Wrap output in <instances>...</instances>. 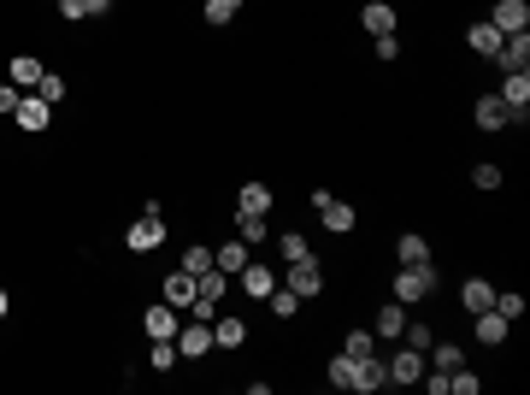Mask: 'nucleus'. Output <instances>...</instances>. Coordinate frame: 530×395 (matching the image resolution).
Instances as JSON below:
<instances>
[{
	"label": "nucleus",
	"mask_w": 530,
	"mask_h": 395,
	"mask_svg": "<svg viewBox=\"0 0 530 395\" xmlns=\"http://www.w3.org/2000/svg\"><path fill=\"white\" fill-rule=\"evenodd\" d=\"M183 271H189V278L212 271V248H207V242H189V248H183Z\"/></svg>",
	"instance_id": "obj_30"
},
{
	"label": "nucleus",
	"mask_w": 530,
	"mask_h": 395,
	"mask_svg": "<svg viewBox=\"0 0 530 395\" xmlns=\"http://www.w3.org/2000/svg\"><path fill=\"white\" fill-rule=\"evenodd\" d=\"M265 307L278 313V319H295V313H301V296H295L289 283H283V289H271V296H265Z\"/></svg>",
	"instance_id": "obj_31"
},
{
	"label": "nucleus",
	"mask_w": 530,
	"mask_h": 395,
	"mask_svg": "<svg viewBox=\"0 0 530 395\" xmlns=\"http://www.w3.org/2000/svg\"><path fill=\"white\" fill-rule=\"evenodd\" d=\"M354 366H360V360L336 354V360H330V390H354Z\"/></svg>",
	"instance_id": "obj_32"
},
{
	"label": "nucleus",
	"mask_w": 530,
	"mask_h": 395,
	"mask_svg": "<svg viewBox=\"0 0 530 395\" xmlns=\"http://www.w3.org/2000/svg\"><path fill=\"white\" fill-rule=\"evenodd\" d=\"M159 301H171L177 313H183V307H195V278H189V271L177 266V271H171L166 283H159Z\"/></svg>",
	"instance_id": "obj_13"
},
{
	"label": "nucleus",
	"mask_w": 530,
	"mask_h": 395,
	"mask_svg": "<svg viewBox=\"0 0 530 395\" xmlns=\"http://www.w3.org/2000/svg\"><path fill=\"white\" fill-rule=\"evenodd\" d=\"M383 383H389V366H383L377 354H365L360 366H354V390H360V395H372V390H383Z\"/></svg>",
	"instance_id": "obj_17"
},
{
	"label": "nucleus",
	"mask_w": 530,
	"mask_h": 395,
	"mask_svg": "<svg viewBox=\"0 0 530 395\" xmlns=\"http://www.w3.org/2000/svg\"><path fill=\"white\" fill-rule=\"evenodd\" d=\"M395 260H401V266H424V260H431V242H424V236H413V230H406V236L395 242Z\"/></svg>",
	"instance_id": "obj_25"
},
{
	"label": "nucleus",
	"mask_w": 530,
	"mask_h": 395,
	"mask_svg": "<svg viewBox=\"0 0 530 395\" xmlns=\"http://www.w3.org/2000/svg\"><path fill=\"white\" fill-rule=\"evenodd\" d=\"M360 24L372 30V36H395V6H389V0H365V6H360Z\"/></svg>",
	"instance_id": "obj_16"
},
{
	"label": "nucleus",
	"mask_w": 530,
	"mask_h": 395,
	"mask_svg": "<svg viewBox=\"0 0 530 395\" xmlns=\"http://www.w3.org/2000/svg\"><path fill=\"white\" fill-rule=\"evenodd\" d=\"M424 360H431L436 372H454V366H466V348H460V342H431Z\"/></svg>",
	"instance_id": "obj_23"
},
{
	"label": "nucleus",
	"mask_w": 530,
	"mask_h": 395,
	"mask_svg": "<svg viewBox=\"0 0 530 395\" xmlns=\"http://www.w3.org/2000/svg\"><path fill=\"white\" fill-rule=\"evenodd\" d=\"M472 118H477V130H507V125H513V113H507V100H501V95H477Z\"/></svg>",
	"instance_id": "obj_11"
},
{
	"label": "nucleus",
	"mask_w": 530,
	"mask_h": 395,
	"mask_svg": "<svg viewBox=\"0 0 530 395\" xmlns=\"http://www.w3.org/2000/svg\"><path fill=\"white\" fill-rule=\"evenodd\" d=\"M489 24L501 30V36H518V30H530V6H525V0H495Z\"/></svg>",
	"instance_id": "obj_10"
},
{
	"label": "nucleus",
	"mask_w": 530,
	"mask_h": 395,
	"mask_svg": "<svg viewBox=\"0 0 530 395\" xmlns=\"http://www.w3.org/2000/svg\"><path fill=\"white\" fill-rule=\"evenodd\" d=\"M472 319H477V342H483V348H501V342H507V331H513V325H507V319H501V313H495V307H483V313H472Z\"/></svg>",
	"instance_id": "obj_14"
},
{
	"label": "nucleus",
	"mask_w": 530,
	"mask_h": 395,
	"mask_svg": "<svg viewBox=\"0 0 530 395\" xmlns=\"http://www.w3.org/2000/svg\"><path fill=\"white\" fill-rule=\"evenodd\" d=\"M472 184H477V189H501V166H477Z\"/></svg>",
	"instance_id": "obj_39"
},
{
	"label": "nucleus",
	"mask_w": 530,
	"mask_h": 395,
	"mask_svg": "<svg viewBox=\"0 0 530 395\" xmlns=\"http://www.w3.org/2000/svg\"><path fill=\"white\" fill-rule=\"evenodd\" d=\"M377 42V59H401V36H372Z\"/></svg>",
	"instance_id": "obj_40"
},
{
	"label": "nucleus",
	"mask_w": 530,
	"mask_h": 395,
	"mask_svg": "<svg viewBox=\"0 0 530 395\" xmlns=\"http://www.w3.org/2000/svg\"><path fill=\"white\" fill-rule=\"evenodd\" d=\"M312 212L324 219L330 236H348V230H354V207H348V201H336L330 189H312Z\"/></svg>",
	"instance_id": "obj_2"
},
{
	"label": "nucleus",
	"mask_w": 530,
	"mask_h": 395,
	"mask_svg": "<svg viewBox=\"0 0 530 395\" xmlns=\"http://www.w3.org/2000/svg\"><path fill=\"white\" fill-rule=\"evenodd\" d=\"M401 325H406V301H383V307H377V342L401 337Z\"/></svg>",
	"instance_id": "obj_21"
},
{
	"label": "nucleus",
	"mask_w": 530,
	"mask_h": 395,
	"mask_svg": "<svg viewBox=\"0 0 530 395\" xmlns=\"http://www.w3.org/2000/svg\"><path fill=\"white\" fill-rule=\"evenodd\" d=\"M278 248H283V260H307V254H312L301 230H283V236H278Z\"/></svg>",
	"instance_id": "obj_34"
},
{
	"label": "nucleus",
	"mask_w": 530,
	"mask_h": 395,
	"mask_svg": "<svg viewBox=\"0 0 530 395\" xmlns=\"http://www.w3.org/2000/svg\"><path fill=\"white\" fill-rule=\"evenodd\" d=\"M124 242H130V254H154L159 242H166V212H141Z\"/></svg>",
	"instance_id": "obj_3"
},
{
	"label": "nucleus",
	"mask_w": 530,
	"mask_h": 395,
	"mask_svg": "<svg viewBox=\"0 0 530 395\" xmlns=\"http://www.w3.org/2000/svg\"><path fill=\"white\" fill-rule=\"evenodd\" d=\"M36 95H42L47 107H59V100H65V77H59V71H42V83H36Z\"/></svg>",
	"instance_id": "obj_33"
},
{
	"label": "nucleus",
	"mask_w": 530,
	"mask_h": 395,
	"mask_svg": "<svg viewBox=\"0 0 530 395\" xmlns=\"http://www.w3.org/2000/svg\"><path fill=\"white\" fill-rule=\"evenodd\" d=\"M242 342H248L242 319H212V348H242Z\"/></svg>",
	"instance_id": "obj_22"
},
{
	"label": "nucleus",
	"mask_w": 530,
	"mask_h": 395,
	"mask_svg": "<svg viewBox=\"0 0 530 395\" xmlns=\"http://www.w3.org/2000/svg\"><path fill=\"white\" fill-rule=\"evenodd\" d=\"M401 337H406V348H419V354H424V348L436 342V331H431V325H401Z\"/></svg>",
	"instance_id": "obj_36"
},
{
	"label": "nucleus",
	"mask_w": 530,
	"mask_h": 395,
	"mask_svg": "<svg viewBox=\"0 0 530 395\" xmlns=\"http://www.w3.org/2000/svg\"><path fill=\"white\" fill-rule=\"evenodd\" d=\"M13 118H18V130H24V136H42V130L54 125V107H47V100L30 89V95L18 100V113H13Z\"/></svg>",
	"instance_id": "obj_6"
},
{
	"label": "nucleus",
	"mask_w": 530,
	"mask_h": 395,
	"mask_svg": "<svg viewBox=\"0 0 530 395\" xmlns=\"http://www.w3.org/2000/svg\"><path fill=\"white\" fill-rule=\"evenodd\" d=\"M495 65H501V77H513V71H530V30H518V36H501V47H495Z\"/></svg>",
	"instance_id": "obj_7"
},
{
	"label": "nucleus",
	"mask_w": 530,
	"mask_h": 395,
	"mask_svg": "<svg viewBox=\"0 0 530 395\" xmlns=\"http://www.w3.org/2000/svg\"><path fill=\"white\" fill-rule=\"evenodd\" d=\"M171 342H177L183 360H201V354L212 348V325H207V319H189V325H177V337H171Z\"/></svg>",
	"instance_id": "obj_8"
},
{
	"label": "nucleus",
	"mask_w": 530,
	"mask_h": 395,
	"mask_svg": "<svg viewBox=\"0 0 530 395\" xmlns=\"http://www.w3.org/2000/svg\"><path fill=\"white\" fill-rule=\"evenodd\" d=\"M83 6H89V18H107L112 13V0H83Z\"/></svg>",
	"instance_id": "obj_42"
},
{
	"label": "nucleus",
	"mask_w": 530,
	"mask_h": 395,
	"mask_svg": "<svg viewBox=\"0 0 530 395\" xmlns=\"http://www.w3.org/2000/svg\"><path fill=\"white\" fill-rule=\"evenodd\" d=\"M501 100H507V113L525 125V113H530V71H513V77H507V83H501Z\"/></svg>",
	"instance_id": "obj_12"
},
{
	"label": "nucleus",
	"mask_w": 530,
	"mask_h": 395,
	"mask_svg": "<svg viewBox=\"0 0 530 395\" xmlns=\"http://www.w3.org/2000/svg\"><path fill=\"white\" fill-rule=\"evenodd\" d=\"M42 71H47L42 59H30V54H18V59H13V83H18V89H36V83H42Z\"/></svg>",
	"instance_id": "obj_28"
},
{
	"label": "nucleus",
	"mask_w": 530,
	"mask_h": 395,
	"mask_svg": "<svg viewBox=\"0 0 530 395\" xmlns=\"http://www.w3.org/2000/svg\"><path fill=\"white\" fill-rule=\"evenodd\" d=\"M236 283H242V296L265 301V296H271V289H278V271H271V266H260V260H248V266L236 271Z\"/></svg>",
	"instance_id": "obj_9"
},
{
	"label": "nucleus",
	"mask_w": 530,
	"mask_h": 395,
	"mask_svg": "<svg viewBox=\"0 0 530 395\" xmlns=\"http://www.w3.org/2000/svg\"><path fill=\"white\" fill-rule=\"evenodd\" d=\"M177 366V342H154V372H171Z\"/></svg>",
	"instance_id": "obj_38"
},
{
	"label": "nucleus",
	"mask_w": 530,
	"mask_h": 395,
	"mask_svg": "<svg viewBox=\"0 0 530 395\" xmlns=\"http://www.w3.org/2000/svg\"><path fill=\"white\" fill-rule=\"evenodd\" d=\"M236 13H242V0H207V24H218V30L230 24Z\"/></svg>",
	"instance_id": "obj_35"
},
{
	"label": "nucleus",
	"mask_w": 530,
	"mask_h": 395,
	"mask_svg": "<svg viewBox=\"0 0 530 395\" xmlns=\"http://www.w3.org/2000/svg\"><path fill=\"white\" fill-rule=\"evenodd\" d=\"M383 366H389V383H419L424 378V354L419 348H401L395 360H383Z\"/></svg>",
	"instance_id": "obj_15"
},
{
	"label": "nucleus",
	"mask_w": 530,
	"mask_h": 395,
	"mask_svg": "<svg viewBox=\"0 0 530 395\" xmlns=\"http://www.w3.org/2000/svg\"><path fill=\"white\" fill-rule=\"evenodd\" d=\"M6 313H13V296H6V289H0V319H6Z\"/></svg>",
	"instance_id": "obj_43"
},
{
	"label": "nucleus",
	"mask_w": 530,
	"mask_h": 395,
	"mask_svg": "<svg viewBox=\"0 0 530 395\" xmlns=\"http://www.w3.org/2000/svg\"><path fill=\"white\" fill-rule=\"evenodd\" d=\"M236 236L248 242V248H253V242H271V225H265V212H236Z\"/></svg>",
	"instance_id": "obj_24"
},
{
	"label": "nucleus",
	"mask_w": 530,
	"mask_h": 395,
	"mask_svg": "<svg viewBox=\"0 0 530 395\" xmlns=\"http://www.w3.org/2000/svg\"><path fill=\"white\" fill-rule=\"evenodd\" d=\"M342 354H348V360H365V354H377V331H348V337H342Z\"/></svg>",
	"instance_id": "obj_29"
},
{
	"label": "nucleus",
	"mask_w": 530,
	"mask_h": 395,
	"mask_svg": "<svg viewBox=\"0 0 530 395\" xmlns=\"http://www.w3.org/2000/svg\"><path fill=\"white\" fill-rule=\"evenodd\" d=\"M460 301H466V313H483L489 301H495V283H489V278H466L460 283Z\"/></svg>",
	"instance_id": "obj_20"
},
{
	"label": "nucleus",
	"mask_w": 530,
	"mask_h": 395,
	"mask_svg": "<svg viewBox=\"0 0 530 395\" xmlns=\"http://www.w3.org/2000/svg\"><path fill=\"white\" fill-rule=\"evenodd\" d=\"M177 325H183V313L171 307V301H154V307L141 313V331H148V342H171V337H177Z\"/></svg>",
	"instance_id": "obj_4"
},
{
	"label": "nucleus",
	"mask_w": 530,
	"mask_h": 395,
	"mask_svg": "<svg viewBox=\"0 0 530 395\" xmlns=\"http://www.w3.org/2000/svg\"><path fill=\"white\" fill-rule=\"evenodd\" d=\"M466 42H472V54H483V59H495V47H501V30L489 24V18H477L472 30H466Z\"/></svg>",
	"instance_id": "obj_19"
},
{
	"label": "nucleus",
	"mask_w": 530,
	"mask_h": 395,
	"mask_svg": "<svg viewBox=\"0 0 530 395\" xmlns=\"http://www.w3.org/2000/svg\"><path fill=\"white\" fill-rule=\"evenodd\" d=\"M248 260H253V254H248V242H242V236H236V242H224V248H212V266H218L224 278H236Z\"/></svg>",
	"instance_id": "obj_18"
},
{
	"label": "nucleus",
	"mask_w": 530,
	"mask_h": 395,
	"mask_svg": "<svg viewBox=\"0 0 530 395\" xmlns=\"http://www.w3.org/2000/svg\"><path fill=\"white\" fill-rule=\"evenodd\" d=\"M489 307L501 313L507 325H518V319H525V296H518V289H495V301H489Z\"/></svg>",
	"instance_id": "obj_27"
},
{
	"label": "nucleus",
	"mask_w": 530,
	"mask_h": 395,
	"mask_svg": "<svg viewBox=\"0 0 530 395\" xmlns=\"http://www.w3.org/2000/svg\"><path fill=\"white\" fill-rule=\"evenodd\" d=\"M236 212H271V189L265 184H242L236 189Z\"/></svg>",
	"instance_id": "obj_26"
},
{
	"label": "nucleus",
	"mask_w": 530,
	"mask_h": 395,
	"mask_svg": "<svg viewBox=\"0 0 530 395\" xmlns=\"http://www.w3.org/2000/svg\"><path fill=\"white\" fill-rule=\"evenodd\" d=\"M283 283H289L301 301H312V296L324 289V266H319L312 254H307V260H289V278H283Z\"/></svg>",
	"instance_id": "obj_5"
},
{
	"label": "nucleus",
	"mask_w": 530,
	"mask_h": 395,
	"mask_svg": "<svg viewBox=\"0 0 530 395\" xmlns=\"http://www.w3.org/2000/svg\"><path fill=\"white\" fill-rule=\"evenodd\" d=\"M431 289H436V266H431V260H424V266H401V271H395V301H406V307L424 301Z\"/></svg>",
	"instance_id": "obj_1"
},
{
	"label": "nucleus",
	"mask_w": 530,
	"mask_h": 395,
	"mask_svg": "<svg viewBox=\"0 0 530 395\" xmlns=\"http://www.w3.org/2000/svg\"><path fill=\"white\" fill-rule=\"evenodd\" d=\"M59 13H65V18H89V6H83V0H59Z\"/></svg>",
	"instance_id": "obj_41"
},
{
	"label": "nucleus",
	"mask_w": 530,
	"mask_h": 395,
	"mask_svg": "<svg viewBox=\"0 0 530 395\" xmlns=\"http://www.w3.org/2000/svg\"><path fill=\"white\" fill-rule=\"evenodd\" d=\"M18 100H24V89H18V83H0V118H13Z\"/></svg>",
	"instance_id": "obj_37"
}]
</instances>
